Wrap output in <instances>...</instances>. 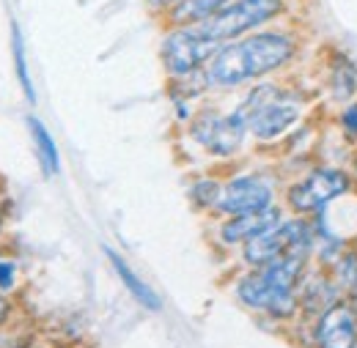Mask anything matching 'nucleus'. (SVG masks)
I'll return each instance as SVG.
<instances>
[{
	"mask_svg": "<svg viewBox=\"0 0 357 348\" xmlns=\"http://www.w3.org/2000/svg\"><path fill=\"white\" fill-rule=\"evenodd\" d=\"M303 49V39L289 28H264L236 42L223 44L206 63V80L212 88H239L261 83L289 69Z\"/></svg>",
	"mask_w": 357,
	"mask_h": 348,
	"instance_id": "nucleus-1",
	"label": "nucleus"
},
{
	"mask_svg": "<svg viewBox=\"0 0 357 348\" xmlns=\"http://www.w3.org/2000/svg\"><path fill=\"white\" fill-rule=\"evenodd\" d=\"M311 253H289L275 261L250 269L245 277L236 280L234 294L248 310L267 313L278 321L294 318L300 313V283L308 271Z\"/></svg>",
	"mask_w": 357,
	"mask_h": 348,
	"instance_id": "nucleus-2",
	"label": "nucleus"
},
{
	"mask_svg": "<svg viewBox=\"0 0 357 348\" xmlns=\"http://www.w3.org/2000/svg\"><path fill=\"white\" fill-rule=\"evenodd\" d=\"M234 110L248 124V134L250 137H256L261 143H269V140L283 137L294 124H300L305 102L291 88L261 80V83H256L245 93V99Z\"/></svg>",
	"mask_w": 357,
	"mask_h": 348,
	"instance_id": "nucleus-3",
	"label": "nucleus"
},
{
	"mask_svg": "<svg viewBox=\"0 0 357 348\" xmlns=\"http://www.w3.org/2000/svg\"><path fill=\"white\" fill-rule=\"evenodd\" d=\"M286 8L289 0H231L215 17L198 22V28L218 44H228L248 33L264 31L269 22L286 14Z\"/></svg>",
	"mask_w": 357,
	"mask_h": 348,
	"instance_id": "nucleus-4",
	"label": "nucleus"
},
{
	"mask_svg": "<svg viewBox=\"0 0 357 348\" xmlns=\"http://www.w3.org/2000/svg\"><path fill=\"white\" fill-rule=\"evenodd\" d=\"M316 225L308 217H283L278 225L267 228L264 233H259L256 239H250L242 247V261L248 263L250 269L264 266V263L275 261L280 255L289 253H316Z\"/></svg>",
	"mask_w": 357,
	"mask_h": 348,
	"instance_id": "nucleus-5",
	"label": "nucleus"
},
{
	"mask_svg": "<svg viewBox=\"0 0 357 348\" xmlns=\"http://www.w3.org/2000/svg\"><path fill=\"white\" fill-rule=\"evenodd\" d=\"M220 47L223 44L209 39L198 25H178L162 36L160 61L171 80H184L204 72Z\"/></svg>",
	"mask_w": 357,
	"mask_h": 348,
	"instance_id": "nucleus-6",
	"label": "nucleus"
},
{
	"mask_svg": "<svg viewBox=\"0 0 357 348\" xmlns=\"http://www.w3.org/2000/svg\"><path fill=\"white\" fill-rule=\"evenodd\" d=\"M352 187H355L352 173H347L344 168L319 165V168H313L311 173L303 175L300 181H294L286 189V206L297 217H316L330 203H335L338 198L349 195Z\"/></svg>",
	"mask_w": 357,
	"mask_h": 348,
	"instance_id": "nucleus-7",
	"label": "nucleus"
},
{
	"mask_svg": "<svg viewBox=\"0 0 357 348\" xmlns=\"http://www.w3.org/2000/svg\"><path fill=\"white\" fill-rule=\"evenodd\" d=\"M190 137L212 157H234L245 137H248V124L236 110L220 113V110H201L190 121Z\"/></svg>",
	"mask_w": 357,
	"mask_h": 348,
	"instance_id": "nucleus-8",
	"label": "nucleus"
},
{
	"mask_svg": "<svg viewBox=\"0 0 357 348\" xmlns=\"http://www.w3.org/2000/svg\"><path fill=\"white\" fill-rule=\"evenodd\" d=\"M278 206L275 203V184L261 173H239L223 181L220 200L215 214L236 217V214H253Z\"/></svg>",
	"mask_w": 357,
	"mask_h": 348,
	"instance_id": "nucleus-9",
	"label": "nucleus"
},
{
	"mask_svg": "<svg viewBox=\"0 0 357 348\" xmlns=\"http://www.w3.org/2000/svg\"><path fill=\"white\" fill-rule=\"evenodd\" d=\"M313 340L319 348H357V310L352 299H338L316 318Z\"/></svg>",
	"mask_w": 357,
	"mask_h": 348,
	"instance_id": "nucleus-10",
	"label": "nucleus"
},
{
	"mask_svg": "<svg viewBox=\"0 0 357 348\" xmlns=\"http://www.w3.org/2000/svg\"><path fill=\"white\" fill-rule=\"evenodd\" d=\"M283 219V209L272 206L264 212H253V214H236V217H225L218 228V236L225 247H245L250 239H256L259 233H264L267 228L278 225Z\"/></svg>",
	"mask_w": 357,
	"mask_h": 348,
	"instance_id": "nucleus-11",
	"label": "nucleus"
},
{
	"mask_svg": "<svg viewBox=\"0 0 357 348\" xmlns=\"http://www.w3.org/2000/svg\"><path fill=\"white\" fill-rule=\"evenodd\" d=\"M297 296H300V310H305L308 315H316V318H319L327 307L335 305L338 299H344V294H341V288L335 285L333 274H324V271H319V269H316V271H305Z\"/></svg>",
	"mask_w": 357,
	"mask_h": 348,
	"instance_id": "nucleus-12",
	"label": "nucleus"
},
{
	"mask_svg": "<svg viewBox=\"0 0 357 348\" xmlns=\"http://www.w3.org/2000/svg\"><path fill=\"white\" fill-rule=\"evenodd\" d=\"M105 255H107V261H110V266H113V271L119 274V280L124 283V288L132 294V299L137 302V305L146 307V310H151V313H160V310H162L160 294H157L146 280H140V274H137L132 266L124 261L113 247H105Z\"/></svg>",
	"mask_w": 357,
	"mask_h": 348,
	"instance_id": "nucleus-13",
	"label": "nucleus"
},
{
	"mask_svg": "<svg viewBox=\"0 0 357 348\" xmlns=\"http://www.w3.org/2000/svg\"><path fill=\"white\" fill-rule=\"evenodd\" d=\"M327 86L333 99L338 102H352L357 96V66L349 61L347 52L341 49H330V58H327Z\"/></svg>",
	"mask_w": 357,
	"mask_h": 348,
	"instance_id": "nucleus-14",
	"label": "nucleus"
},
{
	"mask_svg": "<svg viewBox=\"0 0 357 348\" xmlns=\"http://www.w3.org/2000/svg\"><path fill=\"white\" fill-rule=\"evenodd\" d=\"M28 129H31L33 145H36V157H39L45 173L58 175L61 173V154H58V145H55V140H52L50 129H47L36 116H28Z\"/></svg>",
	"mask_w": 357,
	"mask_h": 348,
	"instance_id": "nucleus-15",
	"label": "nucleus"
},
{
	"mask_svg": "<svg viewBox=\"0 0 357 348\" xmlns=\"http://www.w3.org/2000/svg\"><path fill=\"white\" fill-rule=\"evenodd\" d=\"M330 274L335 280V285L341 288L344 296L357 294V250L355 247H344L338 253V258L330 263Z\"/></svg>",
	"mask_w": 357,
	"mask_h": 348,
	"instance_id": "nucleus-16",
	"label": "nucleus"
},
{
	"mask_svg": "<svg viewBox=\"0 0 357 348\" xmlns=\"http://www.w3.org/2000/svg\"><path fill=\"white\" fill-rule=\"evenodd\" d=\"M11 58H14V72H17V80H20L25 99L31 104H36V90H33V80H31L28 61H25V39H22V31L17 22H11Z\"/></svg>",
	"mask_w": 357,
	"mask_h": 348,
	"instance_id": "nucleus-17",
	"label": "nucleus"
},
{
	"mask_svg": "<svg viewBox=\"0 0 357 348\" xmlns=\"http://www.w3.org/2000/svg\"><path fill=\"white\" fill-rule=\"evenodd\" d=\"M220 189H223V181L212 178V175H204L198 178L192 187H190V198L198 209H206V212H215L218 209V200H220Z\"/></svg>",
	"mask_w": 357,
	"mask_h": 348,
	"instance_id": "nucleus-18",
	"label": "nucleus"
},
{
	"mask_svg": "<svg viewBox=\"0 0 357 348\" xmlns=\"http://www.w3.org/2000/svg\"><path fill=\"white\" fill-rule=\"evenodd\" d=\"M338 127L344 132L347 140H357V99L347 102L338 113Z\"/></svg>",
	"mask_w": 357,
	"mask_h": 348,
	"instance_id": "nucleus-19",
	"label": "nucleus"
},
{
	"mask_svg": "<svg viewBox=\"0 0 357 348\" xmlns=\"http://www.w3.org/2000/svg\"><path fill=\"white\" fill-rule=\"evenodd\" d=\"M17 285V261L0 255V294H11Z\"/></svg>",
	"mask_w": 357,
	"mask_h": 348,
	"instance_id": "nucleus-20",
	"label": "nucleus"
},
{
	"mask_svg": "<svg viewBox=\"0 0 357 348\" xmlns=\"http://www.w3.org/2000/svg\"><path fill=\"white\" fill-rule=\"evenodd\" d=\"M11 315H14V302L8 299V294H0V335H3V329L8 326Z\"/></svg>",
	"mask_w": 357,
	"mask_h": 348,
	"instance_id": "nucleus-21",
	"label": "nucleus"
},
{
	"mask_svg": "<svg viewBox=\"0 0 357 348\" xmlns=\"http://www.w3.org/2000/svg\"><path fill=\"white\" fill-rule=\"evenodd\" d=\"M181 0H146V6L151 8V11H160V14H168V11H174Z\"/></svg>",
	"mask_w": 357,
	"mask_h": 348,
	"instance_id": "nucleus-22",
	"label": "nucleus"
},
{
	"mask_svg": "<svg viewBox=\"0 0 357 348\" xmlns=\"http://www.w3.org/2000/svg\"><path fill=\"white\" fill-rule=\"evenodd\" d=\"M3 219H6V200H3V195H0V230H3Z\"/></svg>",
	"mask_w": 357,
	"mask_h": 348,
	"instance_id": "nucleus-23",
	"label": "nucleus"
},
{
	"mask_svg": "<svg viewBox=\"0 0 357 348\" xmlns=\"http://www.w3.org/2000/svg\"><path fill=\"white\" fill-rule=\"evenodd\" d=\"M3 348H33V346H31V340H28V343H20V340H14V343H8V346H3Z\"/></svg>",
	"mask_w": 357,
	"mask_h": 348,
	"instance_id": "nucleus-24",
	"label": "nucleus"
},
{
	"mask_svg": "<svg viewBox=\"0 0 357 348\" xmlns=\"http://www.w3.org/2000/svg\"><path fill=\"white\" fill-rule=\"evenodd\" d=\"M349 173H352V181L357 184V154L352 157V171H349Z\"/></svg>",
	"mask_w": 357,
	"mask_h": 348,
	"instance_id": "nucleus-25",
	"label": "nucleus"
},
{
	"mask_svg": "<svg viewBox=\"0 0 357 348\" xmlns=\"http://www.w3.org/2000/svg\"><path fill=\"white\" fill-rule=\"evenodd\" d=\"M355 250H357V242H355Z\"/></svg>",
	"mask_w": 357,
	"mask_h": 348,
	"instance_id": "nucleus-26",
	"label": "nucleus"
}]
</instances>
